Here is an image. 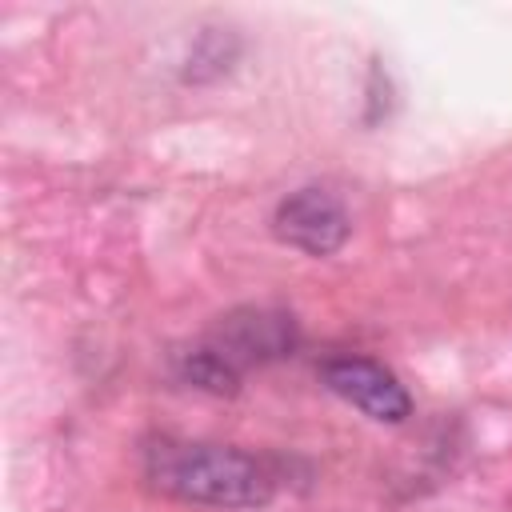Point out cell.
<instances>
[{
  "label": "cell",
  "mask_w": 512,
  "mask_h": 512,
  "mask_svg": "<svg viewBox=\"0 0 512 512\" xmlns=\"http://www.w3.org/2000/svg\"><path fill=\"white\" fill-rule=\"evenodd\" d=\"M144 480L152 492L192 508H264L276 496V468L236 444L160 436L144 448Z\"/></svg>",
  "instance_id": "6da1fadb"
},
{
  "label": "cell",
  "mask_w": 512,
  "mask_h": 512,
  "mask_svg": "<svg viewBox=\"0 0 512 512\" xmlns=\"http://www.w3.org/2000/svg\"><path fill=\"white\" fill-rule=\"evenodd\" d=\"M272 232H276V240H284L288 248H296L304 256H332L336 248H344L352 220L336 192L308 184V188L288 192L276 204Z\"/></svg>",
  "instance_id": "7a4b0ae2"
},
{
  "label": "cell",
  "mask_w": 512,
  "mask_h": 512,
  "mask_svg": "<svg viewBox=\"0 0 512 512\" xmlns=\"http://www.w3.org/2000/svg\"><path fill=\"white\" fill-rule=\"evenodd\" d=\"M320 380L340 400H348L352 408H360L368 420L400 424L412 412V396L400 384V376L388 364L372 360V356H332V360L320 364Z\"/></svg>",
  "instance_id": "3957f363"
},
{
  "label": "cell",
  "mask_w": 512,
  "mask_h": 512,
  "mask_svg": "<svg viewBox=\"0 0 512 512\" xmlns=\"http://www.w3.org/2000/svg\"><path fill=\"white\" fill-rule=\"evenodd\" d=\"M236 372L244 364H264L276 360L284 352H292L296 336H292V316L284 312H268V308H248V312H232L216 324L212 340H208Z\"/></svg>",
  "instance_id": "277c9868"
},
{
  "label": "cell",
  "mask_w": 512,
  "mask_h": 512,
  "mask_svg": "<svg viewBox=\"0 0 512 512\" xmlns=\"http://www.w3.org/2000/svg\"><path fill=\"white\" fill-rule=\"evenodd\" d=\"M176 364H180V376L188 380V384H196V388H208V392H216V396H224V392H236L240 388V372L212 348V344H196V348H188V352H180L176 356Z\"/></svg>",
  "instance_id": "5b68a950"
}]
</instances>
